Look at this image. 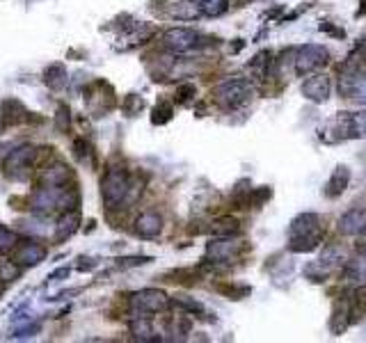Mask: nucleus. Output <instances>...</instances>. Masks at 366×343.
Segmentation results:
<instances>
[{
    "mask_svg": "<svg viewBox=\"0 0 366 343\" xmlns=\"http://www.w3.org/2000/svg\"><path fill=\"white\" fill-rule=\"evenodd\" d=\"M323 240L321 218L316 213H302L288 227V248L291 252H312Z\"/></svg>",
    "mask_w": 366,
    "mask_h": 343,
    "instance_id": "1",
    "label": "nucleus"
},
{
    "mask_svg": "<svg viewBox=\"0 0 366 343\" xmlns=\"http://www.w3.org/2000/svg\"><path fill=\"white\" fill-rule=\"evenodd\" d=\"M336 133V140H360V137H366V110L360 112H339L334 120L327 122V126L323 129L321 137Z\"/></svg>",
    "mask_w": 366,
    "mask_h": 343,
    "instance_id": "2",
    "label": "nucleus"
},
{
    "mask_svg": "<svg viewBox=\"0 0 366 343\" xmlns=\"http://www.w3.org/2000/svg\"><path fill=\"white\" fill-rule=\"evenodd\" d=\"M129 190H131V176L126 170L122 168H110L108 172L103 174L101 179V194H103V202L108 209H114L119 206L124 199L129 197Z\"/></svg>",
    "mask_w": 366,
    "mask_h": 343,
    "instance_id": "3",
    "label": "nucleus"
},
{
    "mask_svg": "<svg viewBox=\"0 0 366 343\" xmlns=\"http://www.w3.org/2000/svg\"><path fill=\"white\" fill-rule=\"evenodd\" d=\"M249 96H252V85H249L245 78H229V81L220 83L213 92L216 103L227 107V110L247 103Z\"/></svg>",
    "mask_w": 366,
    "mask_h": 343,
    "instance_id": "4",
    "label": "nucleus"
},
{
    "mask_svg": "<svg viewBox=\"0 0 366 343\" xmlns=\"http://www.w3.org/2000/svg\"><path fill=\"white\" fill-rule=\"evenodd\" d=\"M35 163H37V149L30 144H23L5 156L3 172L9 179H23V176H28V172L33 170Z\"/></svg>",
    "mask_w": 366,
    "mask_h": 343,
    "instance_id": "5",
    "label": "nucleus"
},
{
    "mask_svg": "<svg viewBox=\"0 0 366 343\" xmlns=\"http://www.w3.org/2000/svg\"><path fill=\"white\" fill-rule=\"evenodd\" d=\"M327 60H330V53H327L325 46L307 44V46L300 48V51H297L293 62H295V71L300 76H305V74H312V71H316V69L325 66Z\"/></svg>",
    "mask_w": 366,
    "mask_h": 343,
    "instance_id": "6",
    "label": "nucleus"
},
{
    "mask_svg": "<svg viewBox=\"0 0 366 343\" xmlns=\"http://www.w3.org/2000/svg\"><path fill=\"white\" fill-rule=\"evenodd\" d=\"M131 307L140 313H158L170 307V298L160 289H142L131 296Z\"/></svg>",
    "mask_w": 366,
    "mask_h": 343,
    "instance_id": "7",
    "label": "nucleus"
},
{
    "mask_svg": "<svg viewBox=\"0 0 366 343\" xmlns=\"http://www.w3.org/2000/svg\"><path fill=\"white\" fill-rule=\"evenodd\" d=\"M163 44L175 53H186V51H192V48L204 46V37L195 30H190V28H172V30L163 35Z\"/></svg>",
    "mask_w": 366,
    "mask_h": 343,
    "instance_id": "8",
    "label": "nucleus"
},
{
    "mask_svg": "<svg viewBox=\"0 0 366 343\" xmlns=\"http://www.w3.org/2000/svg\"><path fill=\"white\" fill-rule=\"evenodd\" d=\"M12 259L18 263V266H37V263H42L46 259V248L42 243L37 240H25V243H16L14 250H12Z\"/></svg>",
    "mask_w": 366,
    "mask_h": 343,
    "instance_id": "9",
    "label": "nucleus"
},
{
    "mask_svg": "<svg viewBox=\"0 0 366 343\" xmlns=\"http://www.w3.org/2000/svg\"><path fill=\"white\" fill-rule=\"evenodd\" d=\"M339 94L346 99L366 103V76L360 71H348L339 78Z\"/></svg>",
    "mask_w": 366,
    "mask_h": 343,
    "instance_id": "10",
    "label": "nucleus"
},
{
    "mask_svg": "<svg viewBox=\"0 0 366 343\" xmlns=\"http://www.w3.org/2000/svg\"><path fill=\"white\" fill-rule=\"evenodd\" d=\"M40 183L44 188H62V185L73 183V172L64 163H51L42 170Z\"/></svg>",
    "mask_w": 366,
    "mask_h": 343,
    "instance_id": "11",
    "label": "nucleus"
},
{
    "mask_svg": "<svg viewBox=\"0 0 366 343\" xmlns=\"http://www.w3.org/2000/svg\"><path fill=\"white\" fill-rule=\"evenodd\" d=\"M240 250H243V243H240V240H234L231 236H218V240L208 243L206 257L211 261H216V263H220V261H231Z\"/></svg>",
    "mask_w": 366,
    "mask_h": 343,
    "instance_id": "12",
    "label": "nucleus"
},
{
    "mask_svg": "<svg viewBox=\"0 0 366 343\" xmlns=\"http://www.w3.org/2000/svg\"><path fill=\"white\" fill-rule=\"evenodd\" d=\"M330 78H327L325 74H316L312 78H307L305 85H302V94L305 99H309L312 103H325L327 99H330Z\"/></svg>",
    "mask_w": 366,
    "mask_h": 343,
    "instance_id": "13",
    "label": "nucleus"
},
{
    "mask_svg": "<svg viewBox=\"0 0 366 343\" xmlns=\"http://www.w3.org/2000/svg\"><path fill=\"white\" fill-rule=\"evenodd\" d=\"M0 112H3L5 126H16V124H23V122L30 120L28 107L18 99H5L3 103H0Z\"/></svg>",
    "mask_w": 366,
    "mask_h": 343,
    "instance_id": "14",
    "label": "nucleus"
},
{
    "mask_svg": "<svg viewBox=\"0 0 366 343\" xmlns=\"http://www.w3.org/2000/svg\"><path fill=\"white\" fill-rule=\"evenodd\" d=\"M163 231V218L158 213H142L138 215V220H136V233L140 238H156L158 233Z\"/></svg>",
    "mask_w": 366,
    "mask_h": 343,
    "instance_id": "15",
    "label": "nucleus"
},
{
    "mask_svg": "<svg viewBox=\"0 0 366 343\" xmlns=\"http://www.w3.org/2000/svg\"><path fill=\"white\" fill-rule=\"evenodd\" d=\"M348 183H350V170L346 168V165H339L325 183V194L330 199L339 197V194H343L346 188H348Z\"/></svg>",
    "mask_w": 366,
    "mask_h": 343,
    "instance_id": "16",
    "label": "nucleus"
},
{
    "mask_svg": "<svg viewBox=\"0 0 366 343\" xmlns=\"http://www.w3.org/2000/svg\"><path fill=\"white\" fill-rule=\"evenodd\" d=\"M366 229V215L360 209H350L348 213L341 215L339 220V231L343 236H355V233H362Z\"/></svg>",
    "mask_w": 366,
    "mask_h": 343,
    "instance_id": "17",
    "label": "nucleus"
},
{
    "mask_svg": "<svg viewBox=\"0 0 366 343\" xmlns=\"http://www.w3.org/2000/svg\"><path fill=\"white\" fill-rule=\"evenodd\" d=\"M78 224H81V215H78V211L62 213V215H60V222H57L55 238H57V240H66V238L71 236V233L78 231Z\"/></svg>",
    "mask_w": 366,
    "mask_h": 343,
    "instance_id": "18",
    "label": "nucleus"
},
{
    "mask_svg": "<svg viewBox=\"0 0 366 343\" xmlns=\"http://www.w3.org/2000/svg\"><path fill=\"white\" fill-rule=\"evenodd\" d=\"M44 83L51 87V90H62V87L66 85V69L64 64L60 62H55L51 66H46V71H44Z\"/></svg>",
    "mask_w": 366,
    "mask_h": 343,
    "instance_id": "19",
    "label": "nucleus"
},
{
    "mask_svg": "<svg viewBox=\"0 0 366 343\" xmlns=\"http://www.w3.org/2000/svg\"><path fill=\"white\" fill-rule=\"evenodd\" d=\"M238 231H240V224L236 218H231V215H225V218H220L211 224V233H213V236H236Z\"/></svg>",
    "mask_w": 366,
    "mask_h": 343,
    "instance_id": "20",
    "label": "nucleus"
},
{
    "mask_svg": "<svg viewBox=\"0 0 366 343\" xmlns=\"http://www.w3.org/2000/svg\"><path fill=\"white\" fill-rule=\"evenodd\" d=\"M131 332H133V339H138V341H151V339H156V337H153L151 322L144 318V316H140L138 320H133Z\"/></svg>",
    "mask_w": 366,
    "mask_h": 343,
    "instance_id": "21",
    "label": "nucleus"
},
{
    "mask_svg": "<svg viewBox=\"0 0 366 343\" xmlns=\"http://www.w3.org/2000/svg\"><path fill=\"white\" fill-rule=\"evenodd\" d=\"M73 153H76V158H78V163H88V165L94 163V146L85 140V137L73 140Z\"/></svg>",
    "mask_w": 366,
    "mask_h": 343,
    "instance_id": "22",
    "label": "nucleus"
},
{
    "mask_svg": "<svg viewBox=\"0 0 366 343\" xmlns=\"http://www.w3.org/2000/svg\"><path fill=\"white\" fill-rule=\"evenodd\" d=\"M197 5L204 16H220V14H225L227 0H197Z\"/></svg>",
    "mask_w": 366,
    "mask_h": 343,
    "instance_id": "23",
    "label": "nucleus"
},
{
    "mask_svg": "<svg viewBox=\"0 0 366 343\" xmlns=\"http://www.w3.org/2000/svg\"><path fill=\"white\" fill-rule=\"evenodd\" d=\"M18 274H21V266L12 259V261H3L0 263V281H14Z\"/></svg>",
    "mask_w": 366,
    "mask_h": 343,
    "instance_id": "24",
    "label": "nucleus"
},
{
    "mask_svg": "<svg viewBox=\"0 0 366 343\" xmlns=\"http://www.w3.org/2000/svg\"><path fill=\"white\" fill-rule=\"evenodd\" d=\"M172 120V105L167 101H160L156 107H153V112H151V122L153 124H167Z\"/></svg>",
    "mask_w": 366,
    "mask_h": 343,
    "instance_id": "25",
    "label": "nucleus"
},
{
    "mask_svg": "<svg viewBox=\"0 0 366 343\" xmlns=\"http://www.w3.org/2000/svg\"><path fill=\"white\" fill-rule=\"evenodd\" d=\"M348 309L341 307V311H334V318L330 322V330H332V335H341V332L348 327Z\"/></svg>",
    "mask_w": 366,
    "mask_h": 343,
    "instance_id": "26",
    "label": "nucleus"
},
{
    "mask_svg": "<svg viewBox=\"0 0 366 343\" xmlns=\"http://www.w3.org/2000/svg\"><path fill=\"white\" fill-rule=\"evenodd\" d=\"M18 243V236L12 231V229H7L5 224H0V252H9V250H14V245Z\"/></svg>",
    "mask_w": 366,
    "mask_h": 343,
    "instance_id": "27",
    "label": "nucleus"
},
{
    "mask_svg": "<svg viewBox=\"0 0 366 343\" xmlns=\"http://www.w3.org/2000/svg\"><path fill=\"white\" fill-rule=\"evenodd\" d=\"M124 112H126L129 117H133V115H138L142 107H144V101L140 99L138 94H131V96H126V101H124Z\"/></svg>",
    "mask_w": 366,
    "mask_h": 343,
    "instance_id": "28",
    "label": "nucleus"
},
{
    "mask_svg": "<svg viewBox=\"0 0 366 343\" xmlns=\"http://www.w3.org/2000/svg\"><path fill=\"white\" fill-rule=\"evenodd\" d=\"M218 291L229 296L231 300H240L249 293V286H229V284H223V286H218Z\"/></svg>",
    "mask_w": 366,
    "mask_h": 343,
    "instance_id": "29",
    "label": "nucleus"
},
{
    "mask_svg": "<svg viewBox=\"0 0 366 343\" xmlns=\"http://www.w3.org/2000/svg\"><path fill=\"white\" fill-rule=\"evenodd\" d=\"M57 129H60L62 133H66L71 129V115H69V110H66V105H60L57 107Z\"/></svg>",
    "mask_w": 366,
    "mask_h": 343,
    "instance_id": "30",
    "label": "nucleus"
},
{
    "mask_svg": "<svg viewBox=\"0 0 366 343\" xmlns=\"http://www.w3.org/2000/svg\"><path fill=\"white\" fill-rule=\"evenodd\" d=\"M195 85H181L179 90H177V101H181V103H186V101H190L192 96H195Z\"/></svg>",
    "mask_w": 366,
    "mask_h": 343,
    "instance_id": "31",
    "label": "nucleus"
},
{
    "mask_svg": "<svg viewBox=\"0 0 366 343\" xmlns=\"http://www.w3.org/2000/svg\"><path fill=\"white\" fill-rule=\"evenodd\" d=\"M266 199H271V188H261V190L249 192V202H252L254 206H261Z\"/></svg>",
    "mask_w": 366,
    "mask_h": 343,
    "instance_id": "32",
    "label": "nucleus"
},
{
    "mask_svg": "<svg viewBox=\"0 0 366 343\" xmlns=\"http://www.w3.org/2000/svg\"><path fill=\"white\" fill-rule=\"evenodd\" d=\"M177 305H179V307H183V309H188L190 313H195V311H204V307H201L199 302H192V300L177 298Z\"/></svg>",
    "mask_w": 366,
    "mask_h": 343,
    "instance_id": "33",
    "label": "nucleus"
}]
</instances>
